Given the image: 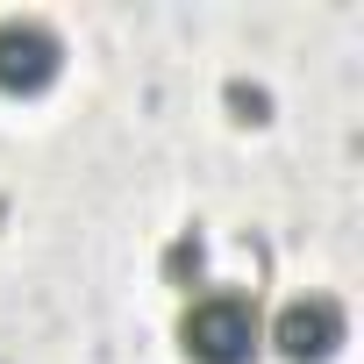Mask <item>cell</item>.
<instances>
[{
  "instance_id": "cell-1",
  "label": "cell",
  "mask_w": 364,
  "mask_h": 364,
  "mask_svg": "<svg viewBox=\"0 0 364 364\" xmlns=\"http://www.w3.org/2000/svg\"><path fill=\"white\" fill-rule=\"evenodd\" d=\"M178 357L186 364H257L264 357V307L243 286H208L178 307Z\"/></svg>"
},
{
  "instance_id": "cell-2",
  "label": "cell",
  "mask_w": 364,
  "mask_h": 364,
  "mask_svg": "<svg viewBox=\"0 0 364 364\" xmlns=\"http://www.w3.org/2000/svg\"><path fill=\"white\" fill-rule=\"evenodd\" d=\"M350 343V314L336 293H293L264 314V350H279L286 364H328Z\"/></svg>"
},
{
  "instance_id": "cell-3",
  "label": "cell",
  "mask_w": 364,
  "mask_h": 364,
  "mask_svg": "<svg viewBox=\"0 0 364 364\" xmlns=\"http://www.w3.org/2000/svg\"><path fill=\"white\" fill-rule=\"evenodd\" d=\"M65 72V36L43 15H0V93H43Z\"/></svg>"
}]
</instances>
